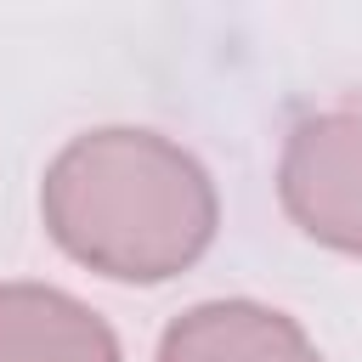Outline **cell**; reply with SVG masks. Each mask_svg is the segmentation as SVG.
Returning <instances> with one entry per match:
<instances>
[{"label": "cell", "instance_id": "1", "mask_svg": "<svg viewBox=\"0 0 362 362\" xmlns=\"http://www.w3.org/2000/svg\"><path fill=\"white\" fill-rule=\"evenodd\" d=\"M45 226L107 277L164 283L209 249L215 187L153 130H90L45 170Z\"/></svg>", "mask_w": 362, "mask_h": 362}, {"label": "cell", "instance_id": "2", "mask_svg": "<svg viewBox=\"0 0 362 362\" xmlns=\"http://www.w3.org/2000/svg\"><path fill=\"white\" fill-rule=\"evenodd\" d=\"M283 204L317 243L362 255V113H322L288 136Z\"/></svg>", "mask_w": 362, "mask_h": 362}, {"label": "cell", "instance_id": "3", "mask_svg": "<svg viewBox=\"0 0 362 362\" xmlns=\"http://www.w3.org/2000/svg\"><path fill=\"white\" fill-rule=\"evenodd\" d=\"M158 362H317L311 339L255 300H209L170 322Z\"/></svg>", "mask_w": 362, "mask_h": 362}, {"label": "cell", "instance_id": "4", "mask_svg": "<svg viewBox=\"0 0 362 362\" xmlns=\"http://www.w3.org/2000/svg\"><path fill=\"white\" fill-rule=\"evenodd\" d=\"M0 362H119V345L90 305L40 283H6Z\"/></svg>", "mask_w": 362, "mask_h": 362}]
</instances>
